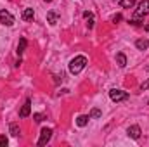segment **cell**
<instances>
[{
	"mask_svg": "<svg viewBox=\"0 0 149 147\" xmlns=\"http://www.w3.org/2000/svg\"><path fill=\"white\" fill-rule=\"evenodd\" d=\"M148 14H149V0H142V2H139V5H137L130 23L132 24H139V21H142Z\"/></svg>",
	"mask_w": 149,
	"mask_h": 147,
	"instance_id": "6da1fadb",
	"label": "cell"
},
{
	"mask_svg": "<svg viewBox=\"0 0 149 147\" xmlns=\"http://www.w3.org/2000/svg\"><path fill=\"white\" fill-rule=\"evenodd\" d=\"M87 66V57L85 55H76L74 59H71L70 62V71L73 74H78L83 71V68Z\"/></svg>",
	"mask_w": 149,
	"mask_h": 147,
	"instance_id": "7a4b0ae2",
	"label": "cell"
},
{
	"mask_svg": "<svg viewBox=\"0 0 149 147\" xmlns=\"http://www.w3.org/2000/svg\"><path fill=\"white\" fill-rule=\"evenodd\" d=\"M109 97H111L113 102H121V101H127V99H128V94H127L125 90L113 88V90H109Z\"/></svg>",
	"mask_w": 149,
	"mask_h": 147,
	"instance_id": "3957f363",
	"label": "cell"
},
{
	"mask_svg": "<svg viewBox=\"0 0 149 147\" xmlns=\"http://www.w3.org/2000/svg\"><path fill=\"white\" fill-rule=\"evenodd\" d=\"M0 23H2L3 26H12V24H14V16H12L9 10L2 9V10H0Z\"/></svg>",
	"mask_w": 149,
	"mask_h": 147,
	"instance_id": "277c9868",
	"label": "cell"
},
{
	"mask_svg": "<svg viewBox=\"0 0 149 147\" xmlns=\"http://www.w3.org/2000/svg\"><path fill=\"white\" fill-rule=\"evenodd\" d=\"M50 139H52V130H50V128H42L40 139H38V146H45Z\"/></svg>",
	"mask_w": 149,
	"mask_h": 147,
	"instance_id": "5b68a950",
	"label": "cell"
},
{
	"mask_svg": "<svg viewBox=\"0 0 149 147\" xmlns=\"http://www.w3.org/2000/svg\"><path fill=\"white\" fill-rule=\"evenodd\" d=\"M127 133H128V137H130V139H134V140H137V139L141 137V128H139L137 125H132V126H128V130H127Z\"/></svg>",
	"mask_w": 149,
	"mask_h": 147,
	"instance_id": "8992f818",
	"label": "cell"
},
{
	"mask_svg": "<svg viewBox=\"0 0 149 147\" xmlns=\"http://www.w3.org/2000/svg\"><path fill=\"white\" fill-rule=\"evenodd\" d=\"M30 111H31V101L28 99V101L24 102V106L21 107V111H19V116H21V118H28V116H30Z\"/></svg>",
	"mask_w": 149,
	"mask_h": 147,
	"instance_id": "52a82bcc",
	"label": "cell"
},
{
	"mask_svg": "<svg viewBox=\"0 0 149 147\" xmlns=\"http://www.w3.org/2000/svg\"><path fill=\"white\" fill-rule=\"evenodd\" d=\"M33 17H35V10L30 9V7H26V9L23 10V14H21V19H23V21H31Z\"/></svg>",
	"mask_w": 149,
	"mask_h": 147,
	"instance_id": "ba28073f",
	"label": "cell"
},
{
	"mask_svg": "<svg viewBox=\"0 0 149 147\" xmlns=\"http://www.w3.org/2000/svg\"><path fill=\"white\" fill-rule=\"evenodd\" d=\"M57 21H59V16H57V12H54V10H50V12H47V23H49L50 26H54V24H57Z\"/></svg>",
	"mask_w": 149,
	"mask_h": 147,
	"instance_id": "9c48e42d",
	"label": "cell"
},
{
	"mask_svg": "<svg viewBox=\"0 0 149 147\" xmlns=\"http://www.w3.org/2000/svg\"><path fill=\"white\" fill-rule=\"evenodd\" d=\"M116 62H118V66L120 68H125L127 66V57H125V54H116Z\"/></svg>",
	"mask_w": 149,
	"mask_h": 147,
	"instance_id": "30bf717a",
	"label": "cell"
},
{
	"mask_svg": "<svg viewBox=\"0 0 149 147\" xmlns=\"http://www.w3.org/2000/svg\"><path fill=\"white\" fill-rule=\"evenodd\" d=\"M148 40H146V38H139V40H137V42H135V47H137V49H139V50H146V49H148Z\"/></svg>",
	"mask_w": 149,
	"mask_h": 147,
	"instance_id": "8fae6325",
	"label": "cell"
},
{
	"mask_svg": "<svg viewBox=\"0 0 149 147\" xmlns=\"http://www.w3.org/2000/svg\"><path fill=\"white\" fill-rule=\"evenodd\" d=\"M88 119H90V116H78V118H76V125H78V126H87Z\"/></svg>",
	"mask_w": 149,
	"mask_h": 147,
	"instance_id": "7c38bea8",
	"label": "cell"
},
{
	"mask_svg": "<svg viewBox=\"0 0 149 147\" xmlns=\"http://www.w3.org/2000/svg\"><path fill=\"white\" fill-rule=\"evenodd\" d=\"M26 43H28V42H26V38H21V40H19V43H17V54H19V55L24 52V49H26Z\"/></svg>",
	"mask_w": 149,
	"mask_h": 147,
	"instance_id": "4fadbf2b",
	"label": "cell"
},
{
	"mask_svg": "<svg viewBox=\"0 0 149 147\" xmlns=\"http://www.w3.org/2000/svg\"><path fill=\"white\" fill-rule=\"evenodd\" d=\"M83 17L88 21V23H87L88 28H92V26H94V14H92V12H83Z\"/></svg>",
	"mask_w": 149,
	"mask_h": 147,
	"instance_id": "5bb4252c",
	"label": "cell"
},
{
	"mask_svg": "<svg viewBox=\"0 0 149 147\" xmlns=\"http://www.w3.org/2000/svg\"><path fill=\"white\" fill-rule=\"evenodd\" d=\"M9 130H10V135H14V137H17V135L21 133V130H19V126H17L16 123H12V125L9 126Z\"/></svg>",
	"mask_w": 149,
	"mask_h": 147,
	"instance_id": "9a60e30c",
	"label": "cell"
},
{
	"mask_svg": "<svg viewBox=\"0 0 149 147\" xmlns=\"http://www.w3.org/2000/svg\"><path fill=\"white\" fill-rule=\"evenodd\" d=\"M135 2H137V0H120V3H121V7H123V9H128V7H132Z\"/></svg>",
	"mask_w": 149,
	"mask_h": 147,
	"instance_id": "2e32d148",
	"label": "cell"
},
{
	"mask_svg": "<svg viewBox=\"0 0 149 147\" xmlns=\"http://www.w3.org/2000/svg\"><path fill=\"white\" fill-rule=\"evenodd\" d=\"M90 118H101V111H99V109H92Z\"/></svg>",
	"mask_w": 149,
	"mask_h": 147,
	"instance_id": "e0dca14e",
	"label": "cell"
},
{
	"mask_svg": "<svg viewBox=\"0 0 149 147\" xmlns=\"http://www.w3.org/2000/svg\"><path fill=\"white\" fill-rule=\"evenodd\" d=\"M33 119H35L37 123H40V121H43V119H45V116H43V114H35V116H33Z\"/></svg>",
	"mask_w": 149,
	"mask_h": 147,
	"instance_id": "ac0fdd59",
	"label": "cell"
},
{
	"mask_svg": "<svg viewBox=\"0 0 149 147\" xmlns=\"http://www.w3.org/2000/svg\"><path fill=\"white\" fill-rule=\"evenodd\" d=\"M0 146H7V137L5 135H0Z\"/></svg>",
	"mask_w": 149,
	"mask_h": 147,
	"instance_id": "d6986e66",
	"label": "cell"
},
{
	"mask_svg": "<svg viewBox=\"0 0 149 147\" xmlns=\"http://www.w3.org/2000/svg\"><path fill=\"white\" fill-rule=\"evenodd\" d=\"M111 21L114 23V24H116L118 21H121V14H116V16H113V19H111Z\"/></svg>",
	"mask_w": 149,
	"mask_h": 147,
	"instance_id": "ffe728a7",
	"label": "cell"
},
{
	"mask_svg": "<svg viewBox=\"0 0 149 147\" xmlns=\"http://www.w3.org/2000/svg\"><path fill=\"white\" fill-rule=\"evenodd\" d=\"M146 88H149V80L146 81V83H142V90H146Z\"/></svg>",
	"mask_w": 149,
	"mask_h": 147,
	"instance_id": "44dd1931",
	"label": "cell"
},
{
	"mask_svg": "<svg viewBox=\"0 0 149 147\" xmlns=\"http://www.w3.org/2000/svg\"><path fill=\"white\" fill-rule=\"evenodd\" d=\"M45 2H52V0H45Z\"/></svg>",
	"mask_w": 149,
	"mask_h": 147,
	"instance_id": "7402d4cb",
	"label": "cell"
},
{
	"mask_svg": "<svg viewBox=\"0 0 149 147\" xmlns=\"http://www.w3.org/2000/svg\"><path fill=\"white\" fill-rule=\"evenodd\" d=\"M113 2H120V0H113Z\"/></svg>",
	"mask_w": 149,
	"mask_h": 147,
	"instance_id": "603a6c76",
	"label": "cell"
}]
</instances>
